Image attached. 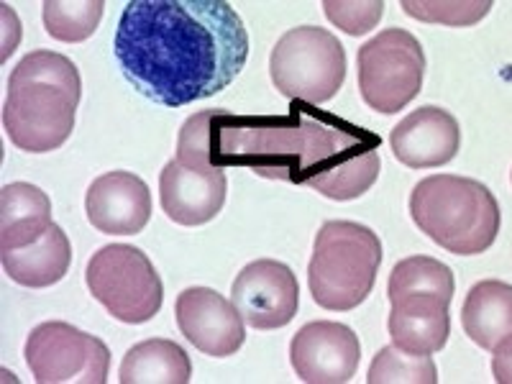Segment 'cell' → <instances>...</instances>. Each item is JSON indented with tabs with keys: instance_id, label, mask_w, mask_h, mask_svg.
Instances as JSON below:
<instances>
[{
	"instance_id": "6da1fadb",
	"label": "cell",
	"mask_w": 512,
	"mask_h": 384,
	"mask_svg": "<svg viewBox=\"0 0 512 384\" xmlns=\"http://www.w3.org/2000/svg\"><path fill=\"white\" fill-rule=\"evenodd\" d=\"M379 144L377 134L295 100L290 116L195 113L180 128L177 159L195 169L246 167L264 180L313 187L346 203L377 182Z\"/></svg>"
},
{
	"instance_id": "7a4b0ae2",
	"label": "cell",
	"mask_w": 512,
	"mask_h": 384,
	"mask_svg": "<svg viewBox=\"0 0 512 384\" xmlns=\"http://www.w3.org/2000/svg\"><path fill=\"white\" fill-rule=\"evenodd\" d=\"M136 93L182 108L226 90L249 59V34L226 0H131L113 39Z\"/></svg>"
},
{
	"instance_id": "3957f363",
	"label": "cell",
	"mask_w": 512,
	"mask_h": 384,
	"mask_svg": "<svg viewBox=\"0 0 512 384\" xmlns=\"http://www.w3.org/2000/svg\"><path fill=\"white\" fill-rule=\"evenodd\" d=\"M82 98L75 64L57 52L36 49L8 77L3 126L21 152L47 154L70 139Z\"/></svg>"
},
{
	"instance_id": "277c9868",
	"label": "cell",
	"mask_w": 512,
	"mask_h": 384,
	"mask_svg": "<svg viewBox=\"0 0 512 384\" xmlns=\"http://www.w3.org/2000/svg\"><path fill=\"white\" fill-rule=\"evenodd\" d=\"M415 226L441 249L459 256L484 254L500 233V205L489 187L459 175H433L410 195Z\"/></svg>"
},
{
	"instance_id": "5b68a950",
	"label": "cell",
	"mask_w": 512,
	"mask_h": 384,
	"mask_svg": "<svg viewBox=\"0 0 512 384\" xmlns=\"http://www.w3.org/2000/svg\"><path fill=\"white\" fill-rule=\"evenodd\" d=\"M382 264V241L372 228L328 221L315 236L308 282L313 300L326 310L356 308L369 297Z\"/></svg>"
},
{
	"instance_id": "8992f818",
	"label": "cell",
	"mask_w": 512,
	"mask_h": 384,
	"mask_svg": "<svg viewBox=\"0 0 512 384\" xmlns=\"http://www.w3.org/2000/svg\"><path fill=\"white\" fill-rule=\"evenodd\" d=\"M269 75L285 98L323 105L344 85L346 52L331 31L297 26L274 44Z\"/></svg>"
},
{
	"instance_id": "52a82bcc",
	"label": "cell",
	"mask_w": 512,
	"mask_h": 384,
	"mask_svg": "<svg viewBox=\"0 0 512 384\" xmlns=\"http://www.w3.org/2000/svg\"><path fill=\"white\" fill-rule=\"evenodd\" d=\"M90 295L121 323L139 326L159 313L164 287L149 256L136 246L111 244L93 254L85 272Z\"/></svg>"
},
{
	"instance_id": "ba28073f",
	"label": "cell",
	"mask_w": 512,
	"mask_h": 384,
	"mask_svg": "<svg viewBox=\"0 0 512 384\" xmlns=\"http://www.w3.org/2000/svg\"><path fill=\"white\" fill-rule=\"evenodd\" d=\"M359 90L372 111L392 116L418 98L425 77V52L405 29H387L356 54Z\"/></svg>"
},
{
	"instance_id": "9c48e42d",
	"label": "cell",
	"mask_w": 512,
	"mask_h": 384,
	"mask_svg": "<svg viewBox=\"0 0 512 384\" xmlns=\"http://www.w3.org/2000/svg\"><path fill=\"white\" fill-rule=\"evenodd\" d=\"M24 356L39 384H105L111 372L108 346L62 320L36 326Z\"/></svg>"
},
{
	"instance_id": "30bf717a",
	"label": "cell",
	"mask_w": 512,
	"mask_h": 384,
	"mask_svg": "<svg viewBox=\"0 0 512 384\" xmlns=\"http://www.w3.org/2000/svg\"><path fill=\"white\" fill-rule=\"evenodd\" d=\"M231 297L246 326L256 331H277L295 318L300 287L287 264L277 259H256L233 280Z\"/></svg>"
},
{
	"instance_id": "8fae6325",
	"label": "cell",
	"mask_w": 512,
	"mask_h": 384,
	"mask_svg": "<svg viewBox=\"0 0 512 384\" xmlns=\"http://www.w3.org/2000/svg\"><path fill=\"white\" fill-rule=\"evenodd\" d=\"M361 346L356 333L336 320H315L295 333L290 361L295 374L308 384L351 382L359 367Z\"/></svg>"
},
{
	"instance_id": "7c38bea8",
	"label": "cell",
	"mask_w": 512,
	"mask_h": 384,
	"mask_svg": "<svg viewBox=\"0 0 512 384\" xmlns=\"http://www.w3.org/2000/svg\"><path fill=\"white\" fill-rule=\"evenodd\" d=\"M177 326L182 336L208 356H233L244 346L246 328L239 308L210 287H190L177 295Z\"/></svg>"
},
{
	"instance_id": "4fadbf2b",
	"label": "cell",
	"mask_w": 512,
	"mask_h": 384,
	"mask_svg": "<svg viewBox=\"0 0 512 384\" xmlns=\"http://www.w3.org/2000/svg\"><path fill=\"white\" fill-rule=\"evenodd\" d=\"M228 180L223 169H195L172 159L159 175V198L169 221L203 226L226 205Z\"/></svg>"
},
{
	"instance_id": "5bb4252c",
	"label": "cell",
	"mask_w": 512,
	"mask_h": 384,
	"mask_svg": "<svg viewBox=\"0 0 512 384\" xmlns=\"http://www.w3.org/2000/svg\"><path fill=\"white\" fill-rule=\"evenodd\" d=\"M88 221L111 236H134L152 218L149 187L134 172H108L90 185L85 195Z\"/></svg>"
},
{
	"instance_id": "9a60e30c",
	"label": "cell",
	"mask_w": 512,
	"mask_h": 384,
	"mask_svg": "<svg viewBox=\"0 0 512 384\" xmlns=\"http://www.w3.org/2000/svg\"><path fill=\"white\" fill-rule=\"evenodd\" d=\"M390 146L397 162L410 169L443 167L459 154V121L443 108L423 105L392 128Z\"/></svg>"
},
{
	"instance_id": "2e32d148",
	"label": "cell",
	"mask_w": 512,
	"mask_h": 384,
	"mask_svg": "<svg viewBox=\"0 0 512 384\" xmlns=\"http://www.w3.org/2000/svg\"><path fill=\"white\" fill-rule=\"evenodd\" d=\"M392 310L387 328L392 344L413 354H436L451 336V315L448 300L431 292H408L392 297Z\"/></svg>"
},
{
	"instance_id": "e0dca14e",
	"label": "cell",
	"mask_w": 512,
	"mask_h": 384,
	"mask_svg": "<svg viewBox=\"0 0 512 384\" xmlns=\"http://www.w3.org/2000/svg\"><path fill=\"white\" fill-rule=\"evenodd\" d=\"M0 262L16 285L39 290V287L57 285L67 274L72 262V246L67 233L52 221L47 231L29 244L0 251Z\"/></svg>"
},
{
	"instance_id": "ac0fdd59",
	"label": "cell",
	"mask_w": 512,
	"mask_h": 384,
	"mask_svg": "<svg viewBox=\"0 0 512 384\" xmlns=\"http://www.w3.org/2000/svg\"><path fill=\"white\" fill-rule=\"evenodd\" d=\"M461 323L479 349L495 351L500 341L512 336V285L500 280L477 282L464 300Z\"/></svg>"
},
{
	"instance_id": "d6986e66",
	"label": "cell",
	"mask_w": 512,
	"mask_h": 384,
	"mask_svg": "<svg viewBox=\"0 0 512 384\" xmlns=\"http://www.w3.org/2000/svg\"><path fill=\"white\" fill-rule=\"evenodd\" d=\"M52 203L47 192L29 182H13L0 192V251L16 249L47 231Z\"/></svg>"
},
{
	"instance_id": "ffe728a7",
	"label": "cell",
	"mask_w": 512,
	"mask_h": 384,
	"mask_svg": "<svg viewBox=\"0 0 512 384\" xmlns=\"http://www.w3.org/2000/svg\"><path fill=\"white\" fill-rule=\"evenodd\" d=\"M192 364L187 351L169 338H149L128 349L121 364V384H187Z\"/></svg>"
},
{
	"instance_id": "44dd1931",
	"label": "cell",
	"mask_w": 512,
	"mask_h": 384,
	"mask_svg": "<svg viewBox=\"0 0 512 384\" xmlns=\"http://www.w3.org/2000/svg\"><path fill=\"white\" fill-rule=\"evenodd\" d=\"M454 290V272L433 256H408V259L397 262L390 274V285H387L390 300L408 295V292H431V295H438L451 303Z\"/></svg>"
},
{
	"instance_id": "7402d4cb",
	"label": "cell",
	"mask_w": 512,
	"mask_h": 384,
	"mask_svg": "<svg viewBox=\"0 0 512 384\" xmlns=\"http://www.w3.org/2000/svg\"><path fill=\"white\" fill-rule=\"evenodd\" d=\"M105 13L103 0H47L44 3V29L52 39L80 44L90 39Z\"/></svg>"
},
{
	"instance_id": "603a6c76",
	"label": "cell",
	"mask_w": 512,
	"mask_h": 384,
	"mask_svg": "<svg viewBox=\"0 0 512 384\" xmlns=\"http://www.w3.org/2000/svg\"><path fill=\"white\" fill-rule=\"evenodd\" d=\"M369 384H436V364L428 354H413L400 346H384L374 356L367 374Z\"/></svg>"
},
{
	"instance_id": "cb8c5ba5",
	"label": "cell",
	"mask_w": 512,
	"mask_h": 384,
	"mask_svg": "<svg viewBox=\"0 0 512 384\" xmlns=\"http://www.w3.org/2000/svg\"><path fill=\"white\" fill-rule=\"evenodd\" d=\"M489 8H492L489 0H479V3H472V0H461V3H448V0H433V3L402 0V11L408 13V16L443 26H472L487 16Z\"/></svg>"
},
{
	"instance_id": "d4e9b609",
	"label": "cell",
	"mask_w": 512,
	"mask_h": 384,
	"mask_svg": "<svg viewBox=\"0 0 512 384\" xmlns=\"http://www.w3.org/2000/svg\"><path fill=\"white\" fill-rule=\"evenodd\" d=\"M323 11H326L328 21H333L341 31H346L349 36H361L379 24L384 3L382 0H372V3H369V0H361V3L326 0V3H323Z\"/></svg>"
},
{
	"instance_id": "484cf974",
	"label": "cell",
	"mask_w": 512,
	"mask_h": 384,
	"mask_svg": "<svg viewBox=\"0 0 512 384\" xmlns=\"http://www.w3.org/2000/svg\"><path fill=\"white\" fill-rule=\"evenodd\" d=\"M492 354H495L492 356V374H495V379L500 384H512V336L500 341Z\"/></svg>"
}]
</instances>
